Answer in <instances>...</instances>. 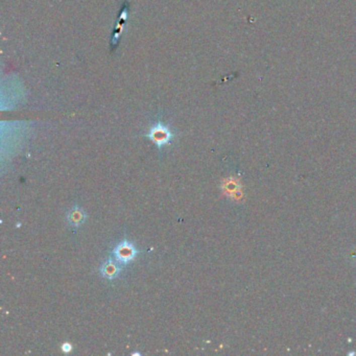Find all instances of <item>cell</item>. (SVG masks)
Listing matches in <instances>:
<instances>
[{"instance_id":"6da1fadb","label":"cell","mask_w":356,"mask_h":356,"mask_svg":"<svg viewBox=\"0 0 356 356\" xmlns=\"http://www.w3.org/2000/svg\"><path fill=\"white\" fill-rule=\"evenodd\" d=\"M147 136L157 147L162 149L164 146L169 144L170 140L174 137V134L170 132V130L166 125L158 122L152 127Z\"/></svg>"},{"instance_id":"5b68a950","label":"cell","mask_w":356,"mask_h":356,"mask_svg":"<svg viewBox=\"0 0 356 356\" xmlns=\"http://www.w3.org/2000/svg\"><path fill=\"white\" fill-rule=\"evenodd\" d=\"M61 349L64 353H69L71 350H73V346H71V344H69V343H64L62 345Z\"/></svg>"},{"instance_id":"277c9868","label":"cell","mask_w":356,"mask_h":356,"mask_svg":"<svg viewBox=\"0 0 356 356\" xmlns=\"http://www.w3.org/2000/svg\"><path fill=\"white\" fill-rule=\"evenodd\" d=\"M86 219H87V215L80 207H74L68 212V215H67L68 223L74 227L81 226Z\"/></svg>"},{"instance_id":"7a4b0ae2","label":"cell","mask_w":356,"mask_h":356,"mask_svg":"<svg viewBox=\"0 0 356 356\" xmlns=\"http://www.w3.org/2000/svg\"><path fill=\"white\" fill-rule=\"evenodd\" d=\"M113 254L115 256V258L118 262L122 264H126L135 259V257L138 254V251L135 248L134 244L124 239L120 244H118L115 248H114Z\"/></svg>"},{"instance_id":"3957f363","label":"cell","mask_w":356,"mask_h":356,"mask_svg":"<svg viewBox=\"0 0 356 356\" xmlns=\"http://www.w3.org/2000/svg\"><path fill=\"white\" fill-rule=\"evenodd\" d=\"M120 270H121V267L119 266L118 262L114 261L112 259H108L107 261L104 262V264L101 267V274L106 279L113 280V279H115L116 277H118Z\"/></svg>"}]
</instances>
